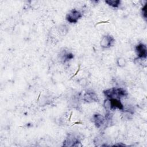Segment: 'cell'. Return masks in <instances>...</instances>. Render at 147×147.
Listing matches in <instances>:
<instances>
[{
  "instance_id": "5b68a950",
  "label": "cell",
  "mask_w": 147,
  "mask_h": 147,
  "mask_svg": "<svg viewBox=\"0 0 147 147\" xmlns=\"http://www.w3.org/2000/svg\"><path fill=\"white\" fill-rule=\"evenodd\" d=\"M136 52L139 58H146L147 55L146 46L144 44H139L136 47Z\"/></svg>"
},
{
  "instance_id": "8992f818",
  "label": "cell",
  "mask_w": 147,
  "mask_h": 147,
  "mask_svg": "<svg viewBox=\"0 0 147 147\" xmlns=\"http://www.w3.org/2000/svg\"><path fill=\"white\" fill-rule=\"evenodd\" d=\"M84 100L87 102H96L98 100L97 95L94 92L88 91L84 95Z\"/></svg>"
},
{
  "instance_id": "3957f363",
  "label": "cell",
  "mask_w": 147,
  "mask_h": 147,
  "mask_svg": "<svg viewBox=\"0 0 147 147\" xmlns=\"http://www.w3.org/2000/svg\"><path fill=\"white\" fill-rule=\"evenodd\" d=\"M82 17V14L76 9H72L66 16V20L70 23H76Z\"/></svg>"
},
{
  "instance_id": "7a4b0ae2",
  "label": "cell",
  "mask_w": 147,
  "mask_h": 147,
  "mask_svg": "<svg viewBox=\"0 0 147 147\" xmlns=\"http://www.w3.org/2000/svg\"><path fill=\"white\" fill-rule=\"evenodd\" d=\"M105 103H106L105 107L107 109H109L110 110H115L116 109H118L122 110L123 109V105L121 102L120 99H118L110 98L109 99V100H105Z\"/></svg>"
},
{
  "instance_id": "9c48e42d",
  "label": "cell",
  "mask_w": 147,
  "mask_h": 147,
  "mask_svg": "<svg viewBox=\"0 0 147 147\" xmlns=\"http://www.w3.org/2000/svg\"><path fill=\"white\" fill-rule=\"evenodd\" d=\"M73 57H74V56H73V55L72 53L64 52V53L63 54V60H64V61H65L66 60H70V59H72Z\"/></svg>"
},
{
  "instance_id": "ba28073f",
  "label": "cell",
  "mask_w": 147,
  "mask_h": 147,
  "mask_svg": "<svg viewBox=\"0 0 147 147\" xmlns=\"http://www.w3.org/2000/svg\"><path fill=\"white\" fill-rule=\"evenodd\" d=\"M105 2L112 7H117L119 6L121 1L119 0H109V1H106Z\"/></svg>"
},
{
  "instance_id": "52a82bcc",
  "label": "cell",
  "mask_w": 147,
  "mask_h": 147,
  "mask_svg": "<svg viewBox=\"0 0 147 147\" xmlns=\"http://www.w3.org/2000/svg\"><path fill=\"white\" fill-rule=\"evenodd\" d=\"M105 121V117L100 114H96L94 115L93 116V121L97 127H100L104 123Z\"/></svg>"
},
{
  "instance_id": "277c9868",
  "label": "cell",
  "mask_w": 147,
  "mask_h": 147,
  "mask_svg": "<svg viewBox=\"0 0 147 147\" xmlns=\"http://www.w3.org/2000/svg\"><path fill=\"white\" fill-rule=\"evenodd\" d=\"M114 38L112 36L106 35L103 37L100 41V46L105 48H108L111 47L114 42Z\"/></svg>"
},
{
  "instance_id": "6da1fadb",
  "label": "cell",
  "mask_w": 147,
  "mask_h": 147,
  "mask_svg": "<svg viewBox=\"0 0 147 147\" xmlns=\"http://www.w3.org/2000/svg\"><path fill=\"white\" fill-rule=\"evenodd\" d=\"M103 93L109 99L115 98L120 99L121 98L125 97L127 95V92L124 89L121 88H112L110 89H108L105 90L103 91Z\"/></svg>"
},
{
  "instance_id": "30bf717a",
  "label": "cell",
  "mask_w": 147,
  "mask_h": 147,
  "mask_svg": "<svg viewBox=\"0 0 147 147\" xmlns=\"http://www.w3.org/2000/svg\"><path fill=\"white\" fill-rule=\"evenodd\" d=\"M117 64L119 67H124L126 64L125 59L122 57L118 58L117 60Z\"/></svg>"
},
{
  "instance_id": "8fae6325",
  "label": "cell",
  "mask_w": 147,
  "mask_h": 147,
  "mask_svg": "<svg viewBox=\"0 0 147 147\" xmlns=\"http://www.w3.org/2000/svg\"><path fill=\"white\" fill-rule=\"evenodd\" d=\"M142 13L144 18L145 19H146V4H145V5L142 9Z\"/></svg>"
}]
</instances>
